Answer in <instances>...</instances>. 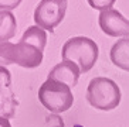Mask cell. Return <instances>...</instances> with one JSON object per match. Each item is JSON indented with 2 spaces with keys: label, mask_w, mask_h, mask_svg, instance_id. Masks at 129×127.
Wrapping results in <instances>:
<instances>
[{
  "label": "cell",
  "mask_w": 129,
  "mask_h": 127,
  "mask_svg": "<svg viewBox=\"0 0 129 127\" xmlns=\"http://www.w3.org/2000/svg\"><path fill=\"white\" fill-rule=\"evenodd\" d=\"M101 30L109 37H125L129 38V20L115 9L101 11L98 17Z\"/></svg>",
  "instance_id": "8992f818"
},
{
  "label": "cell",
  "mask_w": 129,
  "mask_h": 127,
  "mask_svg": "<svg viewBox=\"0 0 129 127\" xmlns=\"http://www.w3.org/2000/svg\"><path fill=\"white\" fill-rule=\"evenodd\" d=\"M51 127H64V123H62V124H58V126H51Z\"/></svg>",
  "instance_id": "9a60e30c"
},
{
  "label": "cell",
  "mask_w": 129,
  "mask_h": 127,
  "mask_svg": "<svg viewBox=\"0 0 129 127\" xmlns=\"http://www.w3.org/2000/svg\"><path fill=\"white\" fill-rule=\"evenodd\" d=\"M20 41L28 42V44L34 45V47H37V48H40L43 51L46 48V44H47V34L40 27L31 26L24 31L23 37L20 38Z\"/></svg>",
  "instance_id": "8fae6325"
},
{
  "label": "cell",
  "mask_w": 129,
  "mask_h": 127,
  "mask_svg": "<svg viewBox=\"0 0 129 127\" xmlns=\"http://www.w3.org/2000/svg\"><path fill=\"white\" fill-rule=\"evenodd\" d=\"M38 100L50 112L62 113L72 106L74 95L70 86L47 79L38 89Z\"/></svg>",
  "instance_id": "277c9868"
},
{
  "label": "cell",
  "mask_w": 129,
  "mask_h": 127,
  "mask_svg": "<svg viewBox=\"0 0 129 127\" xmlns=\"http://www.w3.org/2000/svg\"><path fill=\"white\" fill-rule=\"evenodd\" d=\"M67 4L68 3L65 0H43V2H40L34 10L36 26L53 33L54 28L64 20Z\"/></svg>",
  "instance_id": "5b68a950"
},
{
  "label": "cell",
  "mask_w": 129,
  "mask_h": 127,
  "mask_svg": "<svg viewBox=\"0 0 129 127\" xmlns=\"http://www.w3.org/2000/svg\"><path fill=\"white\" fill-rule=\"evenodd\" d=\"M0 127H12L9 119H4V117H0Z\"/></svg>",
  "instance_id": "5bb4252c"
},
{
  "label": "cell",
  "mask_w": 129,
  "mask_h": 127,
  "mask_svg": "<svg viewBox=\"0 0 129 127\" xmlns=\"http://www.w3.org/2000/svg\"><path fill=\"white\" fill-rule=\"evenodd\" d=\"M80 74H81V71L78 68V65H75L74 62L62 61V62L57 64L50 71L47 79H51V81H55V82L64 83V85L70 86V88H74L78 83Z\"/></svg>",
  "instance_id": "ba28073f"
},
{
  "label": "cell",
  "mask_w": 129,
  "mask_h": 127,
  "mask_svg": "<svg viewBox=\"0 0 129 127\" xmlns=\"http://www.w3.org/2000/svg\"><path fill=\"white\" fill-rule=\"evenodd\" d=\"M109 58L115 67L129 72V38H121L112 45Z\"/></svg>",
  "instance_id": "9c48e42d"
},
{
  "label": "cell",
  "mask_w": 129,
  "mask_h": 127,
  "mask_svg": "<svg viewBox=\"0 0 129 127\" xmlns=\"http://www.w3.org/2000/svg\"><path fill=\"white\" fill-rule=\"evenodd\" d=\"M16 30H17V21L13 13L0 11V44L9 42V40L16 35Z\"/></svg>",
  "instance_id": "30bf717a"
},
{
  "label": "cell",
  "mask_w": 129,
  "mask_h": 127,
  "mask_svg": "<svg viewBox=\"0 0 129 127\" xmlns=\"http://www.w3.org/2000/svg\"><path fill=\"white\" fill-rule=\"evenodd\" d=\"M88 3L91 4V7L98 9V10H101V11H105V10L112 9V6L115 4V2L114 0H111V2H94V0H89Z\"/></svg>",
  "instance_id": "7c38bea8"
},
{
  "label": "cell",
  "mask_w": 129,
  "mask_h": 127,
  "mask_svg": "<svg viewBox=\"0 0 129 127\" xmlns=\"http://www.w3.org/2000/svg\"><path fill=\"white\" fill-rule=\"evenodd\" d=\"M121 89L112 79L98 76L91 79L87 88V100L98 110H112L121 103Z\"/></svg>",
  "instance_id": "7a4b0ae2"
},
{
  "label": "cell",
  "mask_w": 129,
  "mask_h": 127,
  "mask_svg": "<svg viewBox=\"0 0 129 127\" xmlns=\"http://www.w3.org/2000/svg\"><path fill=\"white\" fill-rule=\"evenodd\" d=\"M43 62V51L24 41L17 44L3 42L0 44V67L17 64L23 68H37Z\"/></svg>",
  "instance_id": "3957f363"
},
{
  "label": "cell",
  "mask_w": 129,
  "mask_h": 127,
  "mask_svg": "<svg viewBox=\"0 0 129 127\" xmlns=\"http://www.w3.org/2000/svg\"><path fill=\"white\" fill-rule=\"evenodd\" d=\"M99 48L94 40L88 37H72L65 41L61 49L62 61L78 65L81 74L89 72L98 59Z\"/></svg>",
  "instance_id": "6da1fadb"
},
{
  "label": "cell",
  "mask_w": 129,
  "mask_h": 127,
  "mask_svg": "<svg viewBox=\"0 0 129 127\" xmlns=\"http://www.w3.org/2000/svg\"><path fill=\"white\" fill-rule=\"evenodd\" d=\"M20 3H21L20 0H10V2L0 0V11H9V10H12V9H16Z\"/></svg>",
  "instance_id": "4fadbf2b"
},
{
  "label": "cell",
  "mask_w": 129,
  "mask_h": 127,
  "mask_svg": "<svg viewBox=\"0 0 129 127\" xmlns=\"http://www.w3.org/2000/svg\"><path fill=\"white\" fill-rule=\"evenodd\" d=\"M17 100L12 90V75L6 67H0V117L9 119L14 114Z\"/></svg>",
  "instance_id": "52a82bcc"
}]
</instances>
